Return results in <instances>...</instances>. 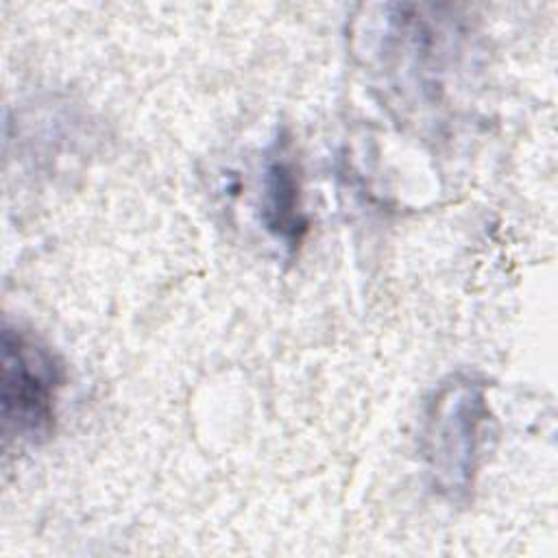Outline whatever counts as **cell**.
Segmentation results:
<instances>
[{
	"label": "cell",
	"mask_w": 558,
	"mask_h": 558,
	"mask_svg": "<svg viewBox=\"0 0 558 558\" xmlns=\"http://www.w3.org/2000/svg\"><path fill=\"white\" fill-rule=\"evenodd\" d=\"M259 183V218L264 229L286 248L294 251L303 242L310 225L303 209L301 168L292 142L283 133L266 150Z\"/></svg>",
	"instance_id": "cell-3"
},
{
	"label": "cell",
	"mask_w": 558,
	"mask_h": 558,
	"mask_svg": "<svg viewBox=\"0 0 558 558\" xmlns=\"http://www.w3.org/2000/svg\"><path fill=\"white\" fill-rule=\"evenodd\" d=\"M486 384L451 375L429 399L423 425V460L436 493L462 499L475 484L490 423Z\"/></svg>",
	"instance_id": "cell-1"
},
{
	"label": "cell",
	"mask_w": 558,
	"mask_h": 558,
	"mask_svg": "<svg viewBox=\"0 0 558 558\" xmlns=\"http://www.w3.org/2000/svg\"><path fill=\"white\" fill-rule=\"evenodd\" d=\"M65 371L57 353L35 333L4 325L2 329V375L0 416L4 440L39 445L57 425L59 392Z\"/></svg>",
	"instance_id": "cell-2"
}]
</instances>
